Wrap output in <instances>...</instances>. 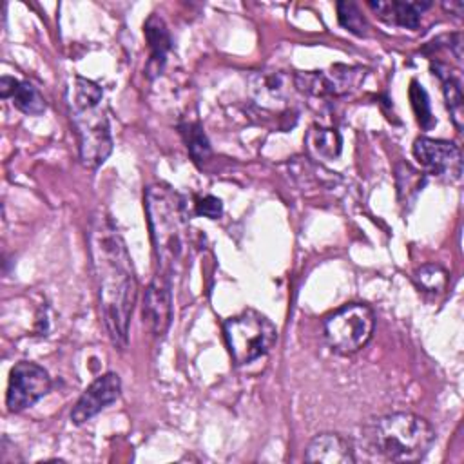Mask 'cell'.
I'll return each mask as SVG.
<instances>
[{"label":"cell","mask_w":464,"mask_h":464,"mask_svg":"<svg viewBox=\"0 0 464 464\" xmlns=\"http://www.w3.org/2000/svg\"><path fill=\"white\" fill-rule=\"evenodd\" d=\"M89 254L103 324L112 344L125 350L129 323L138 295V281L125 241L111 216L103 212L92 218Z\"/></svg>","instance_id":"cell-1"},{"label":"cell","mask_w":464,"mask_h":464,"mask_svg":"<svg viewBox=\"0 0 464 464\" xmlns=\"http://www.w3.org/2000/svg\"><path fill=\"white\" fill-rule=\"evenodd\" d=\"M145 210L160 276L169 281L181 268L190 245L188 216L183 198L165 183L145 190Z\"/></svg>","instance_id":"cell-2"},{"label":"cell","mask_w":464,"mask_h":464,"mask_svg":"<svg viewBox=\"0 0 464 464\" xmlns=\"http://www.w3.org/2000/svg\"><path fill=\"white\" fill-rule=\"evenodd\" d=\"M65 96L78 138L82 165L98 169L112 150V134L103 91L92 80L72 76Z\"/></svg>","instance_id":"cell-3"},{"label":"cell","mask_w":464,"mask_h":464,"mask_svg":"<svg viewBox=\"0 0 464 464\" xmlns=\"http://www.w3.org/2000/svg\"><path fill=\"white\" fill-rule=\"evenodd\" d=\"M435 442L431 424L408 411L372 419L361 433L366 453L386 462H415L426 457Z\"/></svg>","instance_id":"cell-4"},{"label":"cell","mask_w":464,"mask_h":464,"mask_svg":"<svg viewBox=\"0 0 464 464\" xmlns=\"http://www.w3.org/2000/svg\"><path fill=\"white\" fill-rule=\"evenodd\" d=\"M223 330L228 352L237 366L266 355L277 341L276 324L257 310H245L227 319Z\"/></svg>","instance_id":"cell-5"},{"label":"cell","mask_w":464,"mask_h":464,"mask_svg":"<svg viewBox=\"0 0 464 464\" xmlns=\"http://www.w3.org/2000/svg\"><path fill=\"white\" fill-rule=\"evenodd\" d=\"M373 328V312L362 303L344 304L324 319L326 343L343 355L359 352L370 341Z\"/></svg>","instance_id":"cell-6"},{"label":"cell","mask_w":464,"mask_h":464,"mask_svg":"<svg viewBox=\"0 0 464 464\" xmlns=\"http://www.w3.org/2000/svg\"><path fill=\"white\" fill-rule=\"evenodd\" d=\"M51 390L47 370L31 361H20L11 368L5 406L11 413H20L36 404Z\"/></svg>","instance_id":"cell-7"},{"label":"cell","mask_w":464,"mask_h":464,"mask_svg":"<svg viewBox=\"0 0 464 464\" xmlns=\"http://www.w3.org/2000/svg\"><path fill=\"white\" fill-rule=\"evenodd\" d=\"M364 78V69L334 65L326 71H303L294 76V85L312 96H339L355 89Z\"/></svg>","instance_id":"cell-8"},{"label":"cell","mask_w":464,"mask_h":464,"mask_svg":"<svg viewBox=\"0 0 464 464\" xmlns=\"http://www.w3.org/2000/svg\"><path fill=\"white\" fill-rule=\"evenodd\" d=\"M413 156L430 174L450 181L460 179L462 154L453 141L420 136L413 141Z\"/></svg>","instance_id":"cell-9"},{"label":"cell","mask_w":464,"mask_h":464,"mask_svg":"<svg viewBox=\"0 0 464 464\" xmlns=\"http://www.w3.org/2000/svg\"><path fill=\"white\" fill-rule=\"evenodd\" d=\"M121 393L120 375L114 372H107L94 379L85 392L80 395L76 404L71 410V420L74 424H83L94 415H98L103 408L112 404Z\"/></svg>","instance_id":"cell-10"},{"label":"cell","mask_w":464,"mask_h":464,"mask_svg":"<svg viewBox=\"0 0 464 464\" xmlns=\"http://www.w3.org/2000/svg\"><path fill=\"white\" fill-rule=\"evenodd\" d=\"M172 281L156 274L143 295V323L154 335H163L172 321Z\"/></svg>","instance_id":"cell-11"},{"label":"cell","mask_w":464,"mask_h":464,"mask_svg":"<svg viewBox=\"0 0 464 464\" xmlns=\"http://www.w3.org/2000/svg\"><path fill=\"white\" fill-rule=\"evenodd\" d=\"M306 462H324V464H353L355 455L352 442L341 433L324 431L315 435L304 451Z\"/></svg>","instance_id":"cell-12"},{"label":"cell","mask_w":464,"mask_h":464,"mask_svg":"<svg viewBox=\"0 0 464 464\" xmlns=\"http://www.w3.org/2000/svg\"><path fill=\"white\" fill-rule=\"evenodd\" d=\"M248 91L265 109L285 105L290 94V78L279 71H257L248 78Z\"/></svg>","instance_id":"cell-13"},{"label":"cell","mask_w":464,"mask_h":464,"mask_svg":"<svg viewBox=\"0 0 464 464\" xmlns=\"http://www.w3.org/2000/svg\"><path fill=\"white\" fill-rule=\"evenodd\" d=\"M368 7L384 20L386 24H393L406 29H417L420 24V14L431 7V2H401V0H372Z\"/></svg>","instance_id":"cell-14"},{"label":"cell","mask_w":464,"mask_h":464,"mask_svg":"<svg viewBox=\"0 0 464 464\" xmlns=\"http://www.w3.org/2000/svg\"><path fill=\"white\" fill-rule=\"evenodd\" d=\"M143 34L149 44V62H147V74L149 78L158 76L167 62V54L172 47V38L170 33L165 25V22L158 14H150L143 25Z\"/></svg>","instance_id":"cell-15"},{"label":"cell","mask_w":464,"mask_h":464,"mask_svg":"<svg viewBox=\"0 0 464 464\" xmlns=\"http://www.w3.org/2000/svg\"><path fill=\"white\" fill-rule=\"evenodd\" d=\"M0 96L2 98H11L13 105L22 111L24 114H31V116H38L45 111V100L40 94V91L29 83V82H22L11 76H2L0 80Z\"/></svg>","instance_id":"cell-16"},{"label":"cell","mask_w":464,"mask_h":464,"mask_svg":"<svg viewBox=\"0 0 464 464\" xmlns=\"http://www.w3.org/2000/svg\"><path fill=\"white\" fill-rule=\"evenodd\" d=\"M433 74H437L442 82V91H444V100L446 107L451 114V120L455 127L460 130L462 129V118H464V96H462V82L460 78L451 72L450 65L437 62L433 67Z\"/></svg>","instance_id":"cell-17"},{"label":"cell","mask_w":464,"mask_h":464,"mask_svg":"<svg viewBox=\"0 0 464 464\" xmlns=\"http://www.w3.org/2000/svg\"><path fill=\"white\" fill-rule=\"evenodd\" d=\"M306 143L308 149L323 160H334L341 152V136L334 129H310Z\"/></svg>","instance_id":"cell-18"},{"label":"cell","mask_w":464,"mask_h":464,"mask_svg":"<svg viewBox=\"0 0 464 464\" xmlns=\"http://www.w3.org/2000/svg\"><path fill=\"white\" fill-rule=\"evenodd\" d=\"M178 129L194 161L198 163L205 161L210 156V143L207 140V134L203 132V127L196 121H185V123H179Z\"/></svg>","instance_id":"cell-19"},{"label":"cell","mask_w":464,"mask_h":464,"mask_svg":"<svg viewBox=\"0 0 464 464\" xmlns=\"http://www.w3.org/2000/svg\"><path fill=\"white\" fill-rule=\"evenodd\" d=\"M337 18H339V24L346 31H350L357 36H366L368 34V22L362 16L357 4H353V2H337Z\"/></svg>","instance_id":"cell-20"},{"label":"cell","mask_w":464,"mask_h":464,"mask_svg":"<svg viewBox=\"0 0 464 464\" xmlns=\"http://www.w3.org/2000/svg\"><path fill=\"white\" fill-rule=\"evenodd\" d=\"M410 100H411V107L413 112L417 116V121L422 129H431L435 125V118L431 114V107H430V98L426 94V91L422 89V85H419L417 80L411 82L410 87Z\"/></svg>","instance_id":"cell-21"},{"label":"cell","mask_w":464,"mask_h":464,"mask_svg":"<svg viewBox=\"0 0 464 464\" xmlns=\"http://www.w3.org/2000/svg\"><path fill=\"white\" fill-rule=\"evenodd\" d=\"M413 279L417 286L422 288L424 292H440L446 286L448 274L439 265H422L420 268L415 270Z\"/></svg>","instance_id":"cell-22"},{"label":"cell","mask_w":464,"mask_h":464,"mask_svg":"<svg viewBox=\"0 0 464 464\" xmlns=\"http://www.w3.org/2000/svg\"><path fill=\"white\" fill-rule=\"evenodd\" d=\"M194 205V212L208 219H218L223 214V203L216 196H203Z\"/></svg>","instance_id":"cell-23"},{"label":"cell","mask_w":464,"mask_h":464,"mask_svg":"<svg viewBox=\"0 0 464 464\" xmlns=\"http://www.w3.org/2000/svg\"><path fill=\"white\" fill-rule=\"evenodd\" d=\"M444 7H450V11H455L457 14H462V11H464L462 2H450V4H444Z\"/></svg>","instance_id":"cell-24"}]
</instances>
